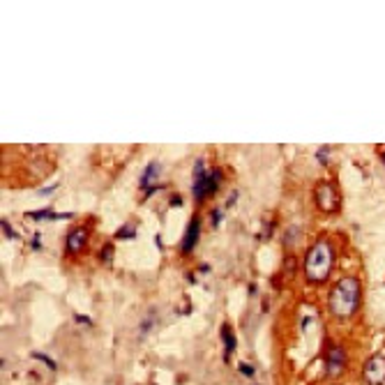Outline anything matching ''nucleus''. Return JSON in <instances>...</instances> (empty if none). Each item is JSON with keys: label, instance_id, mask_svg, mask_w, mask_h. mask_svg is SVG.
I'll return each mask as SVG.
<instances>
[{"label": "nucleus", "instance_id": "nucleus-1", "mask_svg": "<svg viewBox=\"0 0 385 385\" xmlns=\"http://www.w3.org/2000/svg\"><path fill=\"white\" fill-rule=\"evenodd\" d=\"M362 302V284L357 277H341L328 293V309L334 318L348 320L357 314Z\"/></svg>", "mask_w": 385, "mask_h": 385}, {"label": "nucleus", "instance_id": "nucleus-2", "mask_svg": "<svg viewBox=\"0 0 385 385\" xmlns=\"http://www.w3.org/2000/svg\"><path fill=\"white\" fill-rule=\"evenodd\" d=\"M302 268H305V277L309 284L320 286V284L328 282L330 272L334 268V247L328 238H318L314 245L307 249L305 261H302Z\"/></svg>", "mask_w": 385, "mask_h": 385}, {"label": "nucleus", "instance_id": "nucleus-3", "mask_svg": "<svg viewBox=\"0 0 385 385\" xmlns=\"http://www.w3.org/2000/svg\"><path fill=\"white\" fill-rule=\"evenodd\" d=\"M348 369V351L344 344L332 341L328 339L323 348V371H325V378L334 380V378H341Z\"/></svg>", "mask_w": 385, "mask_h": 385}, {"label": "nucleus", "instance_id": "nucleus-4", "mask_svg": "<svg viewBox=\"0 0 385 385\" xmlns=\"http://www.w3.org/2000/svg\"><path fill=\"white\" fill-rule=\"evenodd\" d=\"M314 199L316 205H318L323 212L332 215L339 212V205H341V199H339V189L332 180H318L314 185Z\"/></svg>", "mask_w": 385, "mask_h": 385}, {"label": "nucleus", "instance_id": "nucleus-5", "mask_svg": "<svg viewBox=\"0 0 385 385\" xmlns=\"http://www.w3.org/2000/svg\"><path fill=\"white\" fill-rule=\"evenodd\" d=\"M362 380L367 385H383L385 383V355L374 353L362 365Z\"/></svg>", "mask_w": 385, "mask_h": 385}, {"label": "nucleus", "instance_id": "nucleus-6", "mask_svg": "<svg viewBox=\"0 0 385 385\" xmlns=\"http://www.w3.org/2000/svg\"><path fill=\"white\" fill-rule=\"evenodd\" d=\"M191 194H194L196 203H203L208 196V168H205L203 159L194 162V185H191Z\"/></svg>", "mask_w": 385, "mask_h": 385}, {"label": "nucleus", "instance_id": "nucleus-7", "mask_svg": "<svg viewBox=\"0 0 385 385\" xmlns=\"http://www.w3.org/2000/svg\"><path fill=\"white\" fill-rule=\"evenodd\" d=\"M199 238H201V217H199V215H194V217L189 219V224H187L185 238H182V242H180L182 254H191L194 247H196V242H199Z\"/></svg>", "mask_w": 385, "mask_h": 385}, {"label": "nucleus", "instance_id": "nucleus-8", "mask_svg": "<svg viewBox=\"0 0 385 385\" xmlns=\"http://www.w3.org/2000/svg\"><path fill=\"white\" fill-rule=\"evenodd\" d=\"M219 334H222V346H224V362H231L233 353H236L238 348V337L236 332H233V325L231 323H222V328H219Z\"/></svg>", "mask_w": 385, "mask_h": 385}, {"label": "nucleus", "instance_id": "nucleus-9", "mask_svg": "<svg viewBox=\"0 0 385 385\" xmlns=\"http://www.w3.org/2000/svg\"><path fill=\"white\" fill-rule=\"evenodd\" d=\"M85 242H88V228L85 226L72 228V231L67 233V240H65L67 254H79V251L85 247Z\"/></svg>", "mask_w": 385, "mask_h": 385}, {"label": "nucleus", "instance_id": "nucleus-10", "mask_svg": "<svg viewBox=\"0 0 385 385\" xmlns=\"http://www.w3.org/2000/svg\"><path fill=\"white\" fill-rule=\"evenodd\" d=\"M30 219H35V222H44V219H49V222H60V219H72V212H53V210L49 208H42V210H33V212H26Z\"/></svg>", "mask_w": 385, "mask_h": 385}, {"label": "nucleus", "instance_id": "nucleus-11", "mask_svg": "<svg viewBox=\"0 0 385 385\" xmlns=\"http://www.w3.org/2000/svg\"><path fill=\"white\" fill-rule=\"evenodd\" d=\"M157 323H159V318H157V311H155V309H150L148 314H145L143 318H141V323H139V339H141V341H143V339L148 337V334L153 332L155 328H157Z\"/></svg>", "mask_w": 385, "mask_h": 385}, {"label": "nucleus", "instance_id": "nucleus-12", "mask_svg": "<svg viewBox=\"0 0 385 385\" xmlns=\"http://www.w3.org/2000/svg\"><path fill=\"white\" fill-rule=\"evenodd\" d=\"M159 176V164L157 162H150L148 166H145V171L141 173L139 178V187L141 189H150V187L155 185V178Z\"/></svg>", "mask_w": 385, "mask_h": 385}, {"label": "nucleus", "instance_id": "nucleus-13", "mask_svg": "<svg viewBox=\"0 0 385 385\" xmlns=\"http://www.w3.org/2000/svg\"><path fill=\"white\" fill-rule=\"evenodd\" d=\"M224 180V171L219 166H212L208 168V196H215L219 189V185H222Z\"/></svg>", "mask_w": 385, "mask_h": 385}, {"label": "nucleus", "instance_id": "nucleus-14", "mask_svg": "<svg viewBox=\"0 0 385 385\" xmlns=\"http://www.w3.org/2000/svg\"><path fill=\"white\" fill-rule=\"evenodd\" d=\"M136 238V226L134 224H122L116 231V240H134Z\"/></svg>", "mask_w": 385, "mask_h": 385}, {"label": "nucleus", "instance_id": "nucleus-15", "mask_svg": "<svg viewBox=\"0 0 385 385\" xmlns=\"http://www.w3.org/2000/svg\"><path fill=\"white\" fill-rule=\"evenodd\" d=\"M300 236H302V231H300V226H288L286 228V233H284V245L286 247H291V245H295V240H300Z\"/></svg>", "mask_w": 385, "mask_h": 385}, {"label": "nucleus", "instance_id": "nucleus-16", "mask_svg": "<svg viewBox=\"0 0 385 385\" xmlns=\"http://www.w3.org/2000/svg\"><path fill=\"white\" fill-rule=\"evenodd\" d=\"M30 355H33V360H37V362H42V365H47L51 371H56V369H58V362H56V360H51V357H49L47 353L33 351V353H30Z\"/></svg>", "mask_w": 385, "mask_h": 385}, {"label": "nucleus", "instance_id": "nucleus-17", "mask_svg": "<svg viewBox=\"0 0 385 385\" xmlns=\"http://www.w3.org/2000/svg\"><path fill=\"white\" fill-rule=\"evenodd\" d=\"M330 153H332V145H320V148L316 150V162H318L320 166H328Z\"/></svg>", "mask_w": 385, "mask_h": 385}, {"label": "nucleus", "instance_id": "nucleus-18", "mask_svg": "<svg viewBox=\"0 0 385 385\" xmlns=\"http://www.w3.org/2000/svg\"><path fill=\"white\" fill-rule=\"evenodd\" d=\"M238 374H240V376H245V378H254V376H256V367L254 365H251V362H245V360H242L240 362V365H238Z\"/></svg>", "mask_w": 385, "mask_h": 385}, {"label": "nucleus", "instance_id": "nucleus-19", "mask_svg": "<svg viewBox=\"0 0 385 385\" xmlns=\"http://www.w3.org/2000/svg\"><path fill=\"white\" fill-rule=\"evenodd\" d=\"M113 247L116 245H111V242H106V245L102 247V251H99V261H102V263H111L113 261Z\"/></svg>", "mask_w": 385, "mask_h": 385}, {"label": "nucleus", "instance_id": "nucleus-20", "mask_svg": "<svg viewBox=\"0 0 385 385\" xmlns=\"http://www.w3.org/2000/svg\"><path fill=\"white\" fill-rule=\"evenodd\" d=\"M295 268H297V259H295V256H286V259H284V270H286V277H293V274H295Z\"/></svg>", "mask_w": 385, "mask_h": 385}, {"label": "nucleus", "instance_id": "nucleus-21", "mask_svg": "<svg viewBox=\"0 0 385 385\" xmlns=\"http://www.w3.org/2000/svg\"><path fill=\"white\" fill-rule=\"evenodd\" d=\"M0 228H3V236H5L7 240H16V233H14V228H12V224L7 222V219L0 222Z\"/></svg>", "mask_w": 385, "mask_h": 385}, {"label": "nucleus", "instance_id": "nucleus-22", "mask_svg": "<svg viewBox=\"0 0 385 385\" xmlns=\"http://www.w3.org/2000/svg\"><path fill=\"white\" fill-rule=\"evenodd\" d=\"M222 219H224V210L222 208H212V212H210V222H212L215 228L222 224Z\"/></svg>", "mask_w": 385, "mask_h": 385}, {"label": "nucleus", "instance_id": "nucleus-23", "mask_svg": "<svg viewBox=\"0 0 385 385\" xmlns=\"http://www.w3.org/2000/svg\"><path fill=\"white\" fill-rule=\"evenodd\" d=\"M74 323H81V325H93V318L90 316H85V314H74Z\"/></svg>", "mask_w": 385, "mask_h": 385}, {"label": "nucleus", "instance_id": "nucleus-24", "mask_svg": "<svg viewBox=\"0 0 385 385\" xmlns=\"http://www.w3.org/2000/svg\"><path fill=\"white\" fill-rule=\"evenodd\" d=\"M272 231H274V222L265 224V231H261V233H259V240H263V238H265V240H268V238L272 236Z\"/></svg>", "mask_w": 385, "mask_h": 385}, {"label": "nucleus", "instance_id": "nucleus-25", "mask_svg": "<svg viewBox=\"0 0 385 385\" xmlns=\"http://www.w3.org/2000/svg\"><path fill=\"white\" fill-rule=\"evenodd\" d=\"M56 189H58V185L42 187V189H39V196H53V194H56Z\"/></svg>", "mask_w": 385, "mask_h": 385}, {"label": "nucleus", "instance_id": "nucleus-26", "mask_svg": "<svg viewBox=\"0 0 385 385\" xmlns=\"http://www.w3.org/2000/svg\"><path fill=\"white\" fill-rule=\"evenodd\" d=\"M30 247H33L35 251L42 249V236H39V233H35V236H33V240H30Z\"/></svg>", "mask_w": 385, "mask_h": 385}, {"label": "nucleus", "instance_id": "nucleus-27", "mask_svg": "<svg viewBox=\"0 0 385 385\" xmlns=\"http://www.w3.org/2000/svg\"><path fill=\"white\" fill-rule=\"evenodd\" d=\"M168 203H171V208H180V205H182V196L180 194H173Z\"/></svg>", "mask_w": 385, "mask_h": 385}, {"label": "nucleus", "instance_id": "nucleus-28", "mask_svg": "<svg viewBox=\"0 0 385 385\" xmlns=\"http://www.w3.org/2000/svg\"><path fill=\"white\" fill-rule=\"evenodd\" d=\"M159 189H162V185H153V187H150V189H145L143 199H150V196H153V194H157Z\"/></svg>", "mask_w": 385, "mask_h": 385}, {"label": "nucleus", "instance_id": "nucleus-29", "mask_svg": "<svg viewBox=\"0 0 385 385\" xmlns=\"http://www.w3.org/2000/svg\"><path fill=\"white\" fill-rule=\"evenodd\" d=\"M236 201H238V191L233 189V191H231V196H228V201H226V205H224V208H231V205L236 203Z\"/></svg>", "mask_w": 385, "mask_h": 385}, {"label": "nucleus", "instance_id": "nucleus-30", "mask_svg": "<svg viewBox=\"0 0 385 385\" xmlns=\"http://www.w3.org/2000/svg\"><path fill=\"white\" fill-rule=\"evenodd\" d=\"M256 291H259V286H256V284H254V282H251V284H249V286H247V293H249V295H254V293H256Z\"/></svg>", "mask_w": 385, "mask_h": 385}, {"label": "nucleus", "instance_id": "nucleus-31", "mask_svg": "<svg viewBox=\"0 0 385 385\" xmlns=\"http://www.w3.org/2000/svg\"><path fill=\"white\" fill-rule=\"evenodd\" d=\"M378 157H380V162H383V166H385V145H380V148H378Z\"/></svg>", "mask_w": 385, "mask_h": 385}, {"label": "nucleus", "instance_id": "nucleus-32", "mask_svg": "<svg viewBox=\"0 0 385 385\" xmlns=\"http://www.w3.org/2000/svg\"><path fill=\"white\" fill-rule=\"evenodd\" d=\"M309 323H311V316H305V320H302V332L309 328Z\"/></svg>", "mask_w": 385, "mask_h": 385}, {"label": "nucleus", "instance_id": "nucleus-33", "mask_svg": "<svg viewBox=\"0 0 385 385\" xmlns=\"http://www.w3.org/2000/svg\"><path fill=\"white\" fill-rule=\"evenodd\" d=\"M155 245H157V249H164V245H162V236L155 238Z\"/></svg>", "mask_w": 385, "mask_h": 385}, {"label": "nucleus", "instance_id": "nucleus-34", "mask_svg": "<svg viewBox=\"0 0 385 385\" xmlns=\"http://www.w3.org/2000/svg\"><path fill=\"white\" fill-rule=\"evenodd\" d=\"M187 282H189V284H196V274L189 272V274H187Z\"/></svg>", "mask_w": 385, "mask_h": 385}]
</instances>
